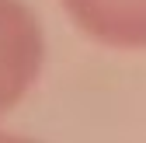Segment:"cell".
<instances>
[{"mask_svg": "<svg viewBox=\"0 0 146 143\" xmlns=\"http://www.w3.org/2000/svg\"><path fill=\"white\" fill-rule=\"evenodd\" d=\"M0 143H45V140H31V136H21V133H7V129H0Z\"/></svg>", "mask_w": 146, "mask_h": 143, "instance_id": "3957f363", "label": "cell"}, {"mask_svg": "<svg viewBox=\"0 0 146 143\" xmlns=\"http://www.w3.org/2000/svg\"><path fill=\"white\" fill-rule=\"evenodd\" d=\"M59 7L90 42L122 52L146 49V0H59Z\"/></svg>", "mask_w": 146, "mask_h": 143, "instance_id": "7a4b0ae2", "label": "cell"}, {"mask_svg": "<svg viewBox=\"0 0 146 143\" xmlns=\"http://www.w3.org/2000/svg\"><path fill=\"white\" fill-rule=\"evenodd\" d=\"M45 31L25 0H0V119L42 77Z\"/></svg>", "mask_w": 146, "mask_h": 143, "instance_id": "6da1fadb", "label": "cell"}]
</instances>
